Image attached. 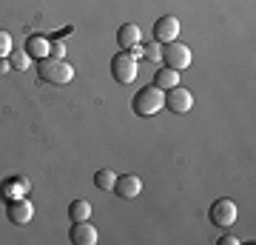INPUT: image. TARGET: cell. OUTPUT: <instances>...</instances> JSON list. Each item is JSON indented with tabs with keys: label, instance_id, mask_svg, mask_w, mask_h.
I'll return each instance as SVG.
<instances>
[{
	"label": "cell",
	"instance_id": "6da1fadb",
	"mask_svg": "<svg viewBox=\"0 0 256 245\" xmlns=\"http://www.w3.org/2000/svg\"><path fill=\"white\" fill-rule=\"evenodd\" d=\"M37 74H40V80L43 83L66 86V83H72L74 69H72V63H66L63 57H43V60L37 63Z\"/></svg>",
	"mask_w": 256,
	"mask_h": 245
},
{
	"label": "cell",
	"instance_id": "7a4b0ae2",
	"mask_svg": "<svg viewBox=\"0 0 256 245\" xmlns=\"http://www.w3.org/2000/svg\"><path fill=\"white\" fill-rule=\"evenodd\" d=\"M140 74V63H137V55H131V52H120V55H114V60H111V77L117 83H122V86H128V83H134Z\"/></svg>",
	"mask_w": 256,
	"mask_h": 245
},
{
	"label": "cell",
	"instance_id": "3957f363",
	"mask_svg": "<svg viewBox=\"0 0 256 245\" xmlns=\"http://www.w3.org/2000/svg\"><path fill=\"white\" fill-rule=\"evenodd\" d=\"M162 91L156 89V86H146V89L137 91V97H134V111H137L140 117H154V114H160V109H162Z\"/></svg>",
	"mask_w": 256,
	"mask_h": 245
},
{
	"label": "cell",
	"instance_id": "277c9868",
	"mask_svg": "<svg viewBox=\"0 0 256 245\" xmlns=\"http://www.w3.org/2000/svg\"><path fill=\"white\" fill-rule=\"evenodd\" d=\"M160 60H162L168 69H174V72H185V69L191 66V49L185 43H180V40H171V43H165Z\"/></svg>",
	"mask_w": 256,
	"mask_h": 245
},
{
	"label": "cell",
	"instance_id": "5b68a950",
	"mask_svg": "<svg viewBox=\"0 0 256 245\" xmlns=\"http://www.w3.org/2000/svg\"><path fill=\"white\" fill-rule=\"evenodd\" d=\"M208 219L216 228H230L236 222V202L228 200V197H220V200L208 208Z\"/></svg>",
	"mask_w": 256,
	"mask_h": 245
},
{
	"label": "cell",
	"instance_id": "8992f818",
	"mask_svg": "<svg viewBox=\"0 0 256 245\" xmlns=\"http://www.w3.org/2000/svg\"><path fill=\"white\" fill-rule=\"evenodd\" d=\"M162 106L168 111H174V114H188V111L194 109V94L188 89H182V86H174V89H168L162 94Z\"/></svg>",
	"mask_w": 256,
	"mask_h": 245
},
{
	"label": "cell",
	"instance_id": "52a82bcc",
	"mask_svg": "<svg viewBox=\"0 0 256 245\" xmlns=\"http://www.w3.org/2000/svg\"><path fill=\"white\" fill-rule=\"evenodd\" d=\"M142 32H140L137 23H122L117 32V46H122V52H131V55H142Z\"/></svg>",
	"mask_w": 256,
	"mask_h": 245
},
{
	"label": "cell",
	"instance_id": "ba28073f",
	"mask_svg": "<svg viewBox=\"0 0 256 245\" xmlns=\"http://www.w3.org/2000/svg\"><path fill=\"white\" fill-rule=\"evenodd\" d=\"M6 217H9V222H14V225H26V222H32V217H34V205H32L26 197H12L9 205H6Z\"/></svg>",
	"mask_w": 256,
	"mask_h": 245
},
{
	"label": "cell",
	"instance_id": "9c48e42d",
	"mask_svg": "<svg viewBox=\"0 0 256 245\" xmlns=\"http://www.w3.org/2000/svg\"><path fill=\"white\" fill-rule=\"evenodd\" d=\"M180 37V20L174 18V15H165V18H160L154 23V40L156 43H171V40H176Z\"/></svg>",
	"mask_w": 256,
	"mask_h": 245
},
{
	"label": "cell",
	"instance_id": "30bf717a",
	"mask_svg": "<svg viewBox=\"0 0 256 245\" xmlns=\"http://www.w3.org/2000/svg\"><path fill=\"white\" fill-rule=\"evenodd\" d=\"M140 191H142V180H140L137 174H120L117 180H114V194L122 197V200H134Z\"/></svg>",
	"mask_w": 256,
	"mask_h": 245
},
{
	"label": "cell",
	"instance_id": "8fae6325",
	"mask_svg": "<svg viewBox=\"0 0 256 245\" xmlns=\"http://www.w3.org/2000/svg\"><path fill=\"white\" fill-rule=\"evenodd\" d=\"M72 242L74 245H94L97 242V228L88 222V219H82V222H74L72 225Z\"/></svg>",
	"mask_w": 256,
	"mask_h": 245
},
{
	"label": "cell",
	"instance_id": "7c38bea8",
	"mask_svg": "<svg viewBox=\"0 0 256 245\" xmlns=\"http://www.w3.org/2000/svg\"><path fill=\"white\" fill-rule=\"evenodd\" d=\"M26 52H28V57L43 60V57H48V52H52V40H46V37H40V35H32L28 43H26Z\"/></svg>",
	"mask_w": 256,
	"mask_h": 245
},
{
	"label": "cell",
	"instance_id": "4fadbf2b",
	"mask_svg": "<svg viewBox=\"0 0 256 245\" xmlns=\"http://www.w3.org/2000/svg\"><path fill=\"white\" fill-rule=\"evenodd\" d=\"M154 86L160 91H168V89H174V86H180V72H174V69H156L154 74Z\"/></svg>",
	"mask_w": 256,
	"mask_h": 245
},
{
	"label": "cell",
	"instance_id": "5bb4252c",
	"mask_svg": "<svg viewBox=\"0 0 256 245\" xmlns=\"http://www.w3.org/2000/svg\"><path fill=\"white\" fill-rule=\"evenodd\" d=\"M68 217H72V222H82V219L92 217V202L88 200H74L72 205H68Z\"/></svg>",
	"mask_w": 256,
	"mask_h": 245
},
{
	"label": "cell",
	"instance_id": "9a60e30c",
	"mask_svg": "<svg viewBox=\"0 0 256 245\" xmlns=\"http://www.w3.org/2000/svg\"><path fill=\"white\" fill-rule=\"evenodd\" d=\"M28 191V180L26 177H12L3 188H0V194L6 197V200H12V194H26Z\"/></svg>",
	"mask_w": 256,
	"mask_h": 245
},
{
	"label": "cell",
	"instance_id": "2e32d148",
	"mask_svg": "<svg viewBox=\"0 0 256 245\" xmlns=\"http://www.w3.org/2000/svg\"><path fill=\"white\" fill-rule=\"evenodd\" d=\"M114 180H117V174L111 171V168H100V171L94 174V185L100 191H114Z\"/></svg>",
	"mask_w": 256,
	"mask_h": 245
},
{
	"label": "cell",
	"instance_id": "e0dca14e",
	"mask_svg": "<svg viewBox=\"0 0 256 245\" xmlns=\"http://www.w3.org/2000/svg\"><path fill=\"white\" fill-rule=\"evenodd\" d=\"M9 63H12V69H18V72L28 69V52H12V55H9Z\"/></svg>",
	"mask_w": 256,
	"mask_h": 245
},
{
	"label": "cell",
	"instance_id": "ac0fdd59",
	"mask_svg": "<svg viewBox=\"0 0 256 245\" xmlns=\"http://www.w3.org/2000/svg\"><path fill=\"white\" fill-rule=\"evenodd\" d=\"M142 55H146V60H151V63H160V55H162V49H160V43H148L142 46Z\"/></svg>",
	"mask_w": 256,
	"mask_h": 245
},
{
	"label": "cell",
	"instance_id": "d6986e66",
	"mask_svg": "<svg viewBox=\"0 0 256 245\" xmlns=\"http://www.w3.org/2000/svg\"><path fill=\"white\" fill-rule=\"evenodd\" d=\"M12 55V35L6 29H0V57H9Z\"/></svg>",
	"mask_w": 256,
	"mask_h": 245
},
{
	"label": "cell",
	"instance_id": "ffe728a7",
	"mask_svg": "<svg viewBox=\"0 0 256 245\" xmlns=\"http://www.w3.org/2000/svg\"><path fill=\"white\" fill-rule=\"evenodd\" d=\"M220 245H239V236L225 234V236H220Z\"/></svg>",
	"mask_w": 256,
	"mask_h": 245
},
{
	"label": "cell",
	"instance_id": "44dd1931",
	"mask_svg": "<svg viewBox=\"0 0 256 245\" xmlns=\"http://www.w3.org/2000/svg\"><path fill=\"white\" fill-rule=\"evenodd\" d=\"M52 57H63V43H60V40L52 43Z\"/></svg>",
	"mask_w": 256,
	"mask_h": 245
},
{
	"label": "cell",
	"instance_id": "7402d4cb",
	"mask_svg": "<svg viewBox=\"0 0 256 245\" xmlns=\"http://www.w3.org/2000/svg\"><path fill=\"white\" fill-rule=\"evenodd\" d=\"M12 72V63H9V57H0V74H6Z\"/></svg>",
	"mask_w": 256,
	"mask_h": 245
}]
</instances>
